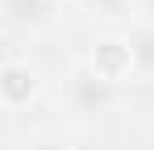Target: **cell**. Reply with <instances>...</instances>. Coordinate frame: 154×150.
Masks as SVG:
<instances>
[{
  "instance_id": "obj_1",
  "label": "cell",
  "mask_w": 154,
  "mask_h": 150,
  "mask_svg": "<svg viewBox=\"0 0 154 150\" xmlns=\"http://www.w3.org/2000/svg\"><path fill=\"white\" fill-rule=\"evenodd\" d=\"M117 96H121V88L108 83L92 63H75L63 79V104L75 121H100L104 113H112Z\"/></svg>"
},
{
  "instance_id": "obj_2",
  "label": "cell",
  "mask_w": 154,
  "mask_h": 150,
  "mask_svg": "<svg viewBox=\"0 0 154 150\" xmlns=\"http://www.w3.org/2000/svg\"><path fill=\"white\" fill-rule=\"evenodd\" d=\"M38 88H42V79H38V71L29 63H21V58L0 63V108H25V104H33Z\"/></svg>"
},
{
  "instance_id": "obj_3",
  "label": "cell",
  "mask_w": 154,
  "mask_h": 150,
  "mask_svg": "<svg viewBox=\"0 0 154 150\" xmlns=\"http://www.w3.org/2000/svg\"><path fill=\"white\" fill-rule=\"evenodd\" d=\"M0 17L21 33H42L58 21V0H0Z\"/></svg>"
},
{
  "instance_id": "obj_4",
  "label": "cell",
  "mask_w": 154,
  "mask_h": 150,
  "mask_svg": "<svg viewBox=\"0 0 154 150\" xmlns=\"http://www.w3.org/2000/svg\"><path fill=\"white\" fill-rule=\"evenodd\" d=\"M88 63H92L108 83H117V88H121V79L133 75V67H129V42L125 38H104V42H96V50H92Z\"/></svg>"
},
{
  "instance_id": "obj_5",
  "label": "cell",
  "mask_w": 154,
  "mask_h": 150,
  "mask_svg": "<svg viewBox=\"0 0 154 150\" xmlns=\"http://www.w3.org/2000/svg\"><path fill=\"white\" fill-rule=\"evenodd\" d=\"M125 42H129V67H133V79L154 83V21H137L125 33Z\"/></svg>"
},
{
  "instance_id": "obj_6",
  "label": "cell",
  "mask_w": 154,
  "mask_h": 150,
  "mask_svg": "<svg viewBox=\"0 0 154 150\" xmlns=\"http://www.w3.org/2000/svg\"><path fill=\"white\" fill-rule=\"evenodd\" d=\"M75 4L96 21H125L137 13V0H75Z\"/></svg>"
},
{
  "instance_id": "obj_7",
  "label": "cell",
  "mask_w": 154,
  "mask_h": 150,
  "mask_svg": "<svg viewBox=\"0 0 154 150\" xmlns=\"http://www.w3.org/2000/svg\"><path fill=\"white\" fill-rule=\"evenodd\" d=\"M29 150H71V146H67L63 138H38V142H33Z\"/></svg>"
},
{
  "instance_id": "obj_8",
  "label": "cell",
  "mask_w": 154,
  "mask_h": 150,
  "mask_svg": "<svg viewBox=\"0 0 154 150\" xmlns=\"http://www.w3.org/2000/svg\"><path fill=\"white\" fill-rule=\"evenodd\" d=\"M137 13H142L146 21H154V0H137Z\"/></svg>"
}]
</instances>
